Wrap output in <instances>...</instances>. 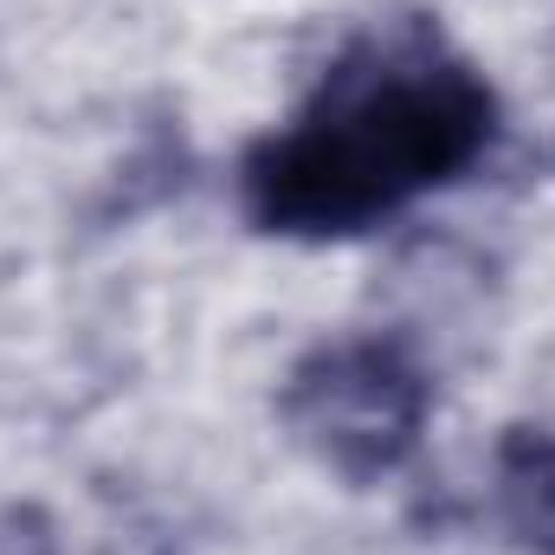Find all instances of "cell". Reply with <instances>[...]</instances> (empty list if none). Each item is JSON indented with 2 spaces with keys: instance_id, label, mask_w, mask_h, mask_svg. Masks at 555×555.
<instances>
[{
  "instance_id": "cell-1",
  "label": "cell",
  "mask_w": 555,
  "mask_h": 555,
  "mask_svg": "<svg viewBox=\"0 0 555 555\" xmlns=\"http://www.w3.org/2000/svg\"><path fill=\"white\" fill-rule=\"evenodd\" d=\"M498 142V91L433 26L356 39L310 104L246 149V220L278 240H349L452 188Z\"/></svg>"
},
{
  "instance_id": "cell-2",
  "label": "cell",
  "mask_w": 555,
  "mask_h": 555,
  "mask_svg": "<svg viewBox=\"0 0 555 555\" xmlns=\"http://www.w3.org/2000/svg\"><path fill=\"white\" fill-rule=\"evenodd\" d=\"M426 408H433L426 369L388 336L317 343L278 388V420L291 426V439L349 485L401 472L420 446Z\"/></svg>"
},
{
  "instance_id": "cell-3",
  "label": "cell",
  "mask_w": 555,
  "mask_h": 555,
  "mask_svg": "<svg viewBox=\"0 0 555 555\" xmlns=\"http://www.w3.org/2000/svg\"><path fill=\"white\" fill-rule=\"evenodd\" d=\"M498 517L517 537V550L555 555V433L511 426L498 439Z\"/></svg>"
},
{
  "instance_id": "cell-4",
  "label": "cell",
  "mask_w": 555,
  "mask_h": 555,
  "mask_svg": "<svg viewBox=\"0 0 555 555\" xmlns=\"http://www.w3.org/2000/svg\"><path fill=\"white\" fill-rule=\"evenodd\" d=\"M0 555H59V530L39 504H0Z\"/></svg>"
}]
</instances>
